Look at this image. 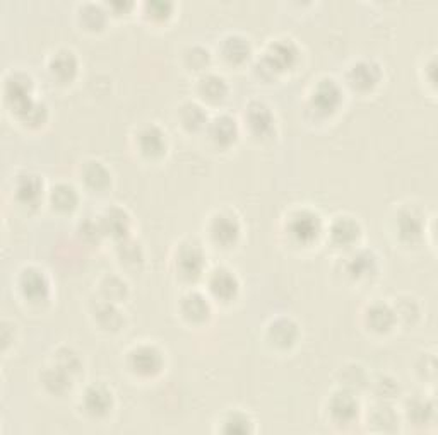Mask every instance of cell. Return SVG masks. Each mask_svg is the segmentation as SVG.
Listing matches in <instances>:
<instances>
[{
  "instance_id": "obj_1",
  "label": "cell",
  "mask_w": 438,
  "mask_h": 435,
  "mask_svg": "<svg viewBox=\"0 0 438 435\" xmlns=\"http://www.w3.org/2000/svg\"><path fill=\"white\" fill-rule=\"evenodd\" d=\"M6 96L9 104L12 106V109H14L19 117L24 114L35 104V101H33L31 97V79L23 74L12 75L11 79L7 80Z\"/></svg>"
},
{
  "instance_id": "obj_2",
  "label": "cell",
  "mask_w": 438,
  "mask_h": 435,
  "mask_svg": "<svg viewBox=\"0 0 438 435\" xmlns=\"http://www.w3.org/2000/svg\"><path fill=\"white\" fill-rule=\"evenodd\" d=\"M322 230L320 217L317 213L303 210L295 213L289 220V234L301 242V245H308V242L316 241Z\"/></svg>"
},
{
  "instance_id": "obj_3",
  "label": "cell",
  "mask_w": 438,
  "mask_h": 435,
  "mask_svg": "<svg viewBox=\"0 0 438 435\" xmlns=\"http://www.w3.org/2000/svg\"><path fill=\"white\" fill-rule=\"evenodd\" d=\"M129 364L135 374L150 377V375L158 374L161 370V367H163V355H161L158 348L144 345V347L135 348L130 353Z\"/></svg>"
},
{
  "instance_id": "obj_4",
  "label": "cell",
  "mask_w": 438,
  "mask_h": 435,
  "mask_svg": "<svg viewBox=\"0 0 438 435\" xmlns=\"http://www.w3.org/2000/svg\"><path fill=\"white\" fill-rule=\"evenodd\" d=\"M341 100L343 94L339 85L334 80L325 79L317 84L316 91L312 94V106L317 113L329 114L338 109V106L341 104Z\"/></svg>"
},
{
  "instance_id": "obj_5",
  "label": "cell",
  "mask_w": 438,
  "mask_h": 435,
  "mask_svg": "<svg viewBox=\"0 0 438 435\" xmlns=\"http://www.w3.org/2000/svg\"><path fill=\"white\" fill-rule=\"evenodd\" d=\"M298 60V50L288 40H279L271 46L266 55V65L272 72H281L291 68Z\"/></svg>"
},
{
  "instance_id": "obj_6",
  "label": "cell",
  "mask_w": 438,
  "mask_h": 435,
  "mask_svg": "<svg viewBox=\"0 0 438 435\" xmlns=\"http://www.w3.org/2000/svg\"><path fill=\"white\" fill-rule=\"evenodd\" d=\"M19 285L24 296L31 299V301H43L50 292V284L46 276L41 272L35 270V268H29V270L23 272Z\"/></svg>"
},
{
  "instance_id": "obj_7",
  "label": "cell",
  "mask_w": 438,
  "mask_h": 435,
  "mask_svg": "<svg viewBox=\"0 0 438 435\" xmlns=\"http://www.w3.org/2000/svg\"><path fill=\"white\" fill-rule=\"evenodd\" d=\"M204 264H206V258H204L201 247L185 246L178 253V270L187 279H197L204 270Z\"/></svg>"
},
{
  "instance_id": "obj_8",
  "label": "cell",
  "mask_w": 438,
  "mask_h": 435,
  "mask_svg": "<svg viewBox=\"0 0 438 435\" xmlns=\"http://www.w3.org/2000/svg\"><path fill=\"white\" fill-rule=\"evenodd\" d=\"M358 401L351 392L343 391L338 392L333 399H330V415L339 424H350L358 417Z\"/></svg>"
},
{
  "instance_id": "obj_9",
  "label": "cell",
  "mask_w": 438,
  "mask_h": 435,
  "mask_svg": "<svg viewBox=\"0 0 438 435\" xmlns=\"http://www.w3.org/2000/svg\"><path fill=\"white\" fill-rule=\"evenodd\" d=\"M380 68L375 63L372 62H360L356 65L351 67L350 74H348V79L353 87L361 89V91H367V89H372L378 80H380Z\"/></svg>"
},
{
  "instance_id": "obj_10",
  "label": "cell",
  "mask_w": 438,
  "mask_h": 435,
  "mask_svg": "<svg viewBox=\"0 0 438 435\" xmlns=\"http://www.w3.org/2000/svg\"><path fill=\"white\" fill-rule=\"evenodd\" d=\"M112 392L103 386H91L84 394V408L93 417H105L112 409Z\"/></svg>"
},
{
  "instance_id": "obj_11",
  "label": "cell",
  "mask_w": 438,
  "mask_h": 435,
  "mask_svg": "<svg viewBox=\"0 0 438 435\" xmlns=\"http://www.w3.org/2000/svg\"><path fill=\"white\" fill-rule=\"evenodd\" d=\"M246 119H249V125L254 134L259 136L271 135V131L274 130V117H272L271 109L261 102H254L250 106L246 111Z\"/></svg>"
},
{
  "instance_id": "obj_12",
  "label": "cell",
  "mask_w": 438,
  "mask_h": 435,
  "mask_svg": "<svg viewBox=\"0 0 438 435\" xmlns=\"http://www.w3.org/2000/svg\"><path fill=\"white\" fill-rule=\"evenodd\" d=\"M211 234L216 242L223 246H229L240 236V224L236 219L229 215H218L211 224Z\"/></svg>"
},
{
  "instance_id": "obj_13",
  "label": "cell",
  "mask_w": 438,
  "mask_h": 435,
  "mask_svg": "<svg viewBox=\"0 0 438 435\" xmlns=\"http://www.w3.org/2000/svg\"><path fill=\"white\" fill-rule=\"evenodd\" d=\"M211 292L221 301H231L238 292V280L231 272L216 270L209 280Z\"/></svg>"
},
{
  "instance_id": "obj_14",
  "label": "cell",
  "mask_w": 438,
  "mask_h": 435,
  "mask_svg": "<svg viewBox=\"0 0 438 435\" xmlns=\"http://www.w3.org/2000/svg\"><path fill=\"white\" fill-rule=\"evenodd\" d=\"M139 147L144 156L160 157L167 151V139H165V134L158 127H147L140 131Z\"/></svg>"
},
{
  "instance_id": "obj_15",
  "label": "cell",
  "mask_w": 438,
  "mask_h": 435,
  "mask_svg": "<svg viewBox=\"0 0 438 435\" xmlns=\"http://www.w3.org/2000/svg\"><path fill=\"white\" fill-rule=\"evenodd\" d=\"M269 338L274 341V345H278L281 348L291 347L298 338V328L289 319H278L271 324L269 328Z\"/></svg>"
},
{
  "instance_id": "obj_16",
  "label": "cell",
  "mask_w": 438,
  "mask_h": 435,
  "mask_svg": "<svg viewBox=\"0 0 438 435\" xmlns=\"http://www.w3.org/2000/svg\"><path fill=\"white\" fill-rule=\"evenodd\" d=\"M101 229H103V234H110L113 237H123L127 232H129V215L125 212L120 210V208H112L105 213V217L101 219Z\"/></svg>"
},
{
  "instance_id": "obj_17",
  "label": "cell",
  "mask_w": 438,
  "mask_h": 435,
  "mask_svg": "<svg viewBox=\"0 0 438 435\" xmlns=\"http://www.w3.org/2000/svg\"><path fill=\"white\" fill-rule=\"evenodd\" d=\"M50 70H52V74L57 79L63 80V82L72 80L75 72H78V58L74 57L72 51H58L52 58V62H50Z\"/></svg>"
},
{
  "instance_id": "obj_18",
  "label": "cell",
  "mask_w": 438,
  "mask_h": 435,
  "mask_svg": "<svg viewBox=\"0 0 438 435\" xmlns=\"http://www.w3.org/2000/svg\"><path fill=\"white\" fill-rule=\"evenodd\" d=\"M395 319H397V314L385 304H373L367 313V321L370 328L378 333L389 331L395 324Z\"/></svg>"
},
{
  "instance_id": "obj_19",
  "label": "cell",
  "mask_w": 438,
  "mask_h": 435,
  "mask_svg": "<svg viewBox=\"0 0 438 435\" xmlns=\"http://www.w3.org/2000/svg\"><path fill=\"white\" fill-rule=\"evenodd\" d=\"M330 236L338 246H350L356 239L360 237V225L350 217H343L334 222L333 229H330Z\"/></svg>"
},
{
  "instance_id": "obj_20",
  "label": "cell",
  "mask_w": 438,
  "mask_h": 435,
  "mask_svg": "<svg viewBox=\"0 0 438 435\" xmlns=\"http://www.w3.org/2000/svg\"><path fill=\"white\" fill-rule=\"evenodd\" d=\"M182 313L185 314L187 319L194 323H201L211 313L209 302L204 299L201 294H190L182 302Z\"/></svg>"
},
{
  "instance_id": "obj_21",
  "label": "cell",
  "mask_w": 438,
  "mask_h": 435,
  "mask_svg": "<svg viewBox=\"0 0 438 435\" xmlns=\"http://www.w3.org/2000/svg\"><path fill=\"white\" fill-rule=\"evenodd\" d=\"M41 381H43L45 387L50 392H55V394H61V392L67 391L72 384V375L63 370L62 367L55 365L46 369L43 374H41Z\"/></svg>"
},
{
  "instance_id": "obj_22",
  "label": "cell",
  "mask_w": 438,
  "mask_h": 435,
  "mask_svg": "<svg viewBox=\"0 0 438 435\" xmlns=\"http://www.w3.org/2000/svg\"><path fill=\"white\" fill-rule=\"evenodd\" d=\"M238 135V127L235 119L229 117L216 118L214 123L211 125V136L216 144L219 145H229L235 142Z\"/></svg>"
},
{
  "instance_id": "obj_23",
  "label": "cell",
  "mask_w": 438,
  "mask_h": 435,
  "mask_svg": "<svg viewBox=\"0 0 438 435\" xmlns=\"http://www.w3.org/2000/svg\"><path fill=\"white\" fill-rule=\"evenodd\" d=\"M41 193H43V183L35 174H26L18 181V198L23 203H36Z\"/></svg>"
},
{
  "instance_id": "obj_24",
  "label": "cell",
  "mask_w": 438,
  "mask_h": 435,
  "mask_svg": "<svg viewBox=\"0 0 438 435\" xmlns=\"http://www.w3.org/2000/svg\"><path fill=\"white\" fill-rule=\"evenodd\" d=\"M421 230H423V222L414 212L406 210L399 215V234L404 241H416L421 236Z\"/></svg>"
},
{
  "instance_id": "obj_25",
  "label": "cell",
  "mask_w": 438,
  "mask_h": 435,
  "mask_svg": "<svg viewBox=\"0 0 438 435\" xmlns=\"http://www.w3.org/2000/svg\"><path fill=\"white\" fill-rule=\"evenodd\" d=\"M223 53L229 62L240 63L250 55V45L249 41L240 36H229L223 45Z\"/></svg>"
},
{
  "instance_id": "obj_26",
  "label": "cell",
  "mask_w": 438,
  "mask_h": 435,
  "mask_svg": "<svg viewBox=\"0 0 438 435\" xmlns=\"http://www.w3.org/2000/svg\"><path fill=\"white\" fill-rule=\"evenodd\" d=\"M96 319H98V323L105 328V330H118L123 321L120 311H118L110 301L103 302V304H98Z\"/></svg>"
},
{
  "instance_id": "obj_27",
  "label": "cell",
  "mask_w": 438,
  "mask_h": 435,
  "mask_svg": "<svg viewBox=\"0 0 438 435\" xmlns=\"http://www.w3.org/2000/svg\"><path fill=\"white\" fill-rule=\"evenodd\" d=\"M52 203L55 208L62 212H69L78 205V193L69 185H58L52 190Z\"/></svg>"
},
{
  "instance_id": "obj_28",
  "label": "cell",
  "mask_w": 438,
  "mask_h": 435,
  "mask_svg": "<svg viewBox=\"0 0 438 435\" xmlns=\"http://www.w3.org/2000/svg\"><path fill=\"white\" fill-rule=\"evenodd\" d=\"M348 270L355 279H361V276H367L375 270V258L373 254H370L368 251H361V253L355 254L348 263Z\"/></svg>"
},
{
  "instance_id": "obj_29",
  "label": "cell",
  "mask_w": 438,
  "mask_h": 435,
  "mask_svg": "<svg viewBox=\"0 0 438 435\" xmlns=\"http://www.w3.org/2000/svg\"><path fill=\"white\" fill-rule=\"evenodd\" d=\"M84 179H86L88 185L95 188V190H103V188L110 185V173L100 162H91V164L84 169Z\"/></svg>"
},
{
  "instance_id": "obj_30",
  "label": "cell",
  "mask_w": 438,
  "mask_h": 435,
  "mask_svg": "<svg viewBox=\"0 0 438 435\" xmlns=\"http://www.w3.org/2000/svg\"><path fill=\"white\" fill-rule=\"evenodd\" d=\"M226 91H228L226 82L218 75H207L206 79L201 80V92L207 97V100L218 101L221 97H224Z\"/></svg>"
},
{
  "instance_id": "obj_31",
  "label": "cell",
  "mask_w": 438,
  "mask_h": 435,
  "mask_svg": "<svg viewBox=\"0 0 438 435\" xmlns=\"http://www.w3.org/2000/svg\"><path fill=\"white\" fill-rule=\"evenodd\" d=\"M57 365L62 367L63 370H67L71 375L79 374L80 369H83V362H80L79 355L69 348H62L61 352L57 353Z\"/></svg>"
},
{
  "instance_id": "obj_32",
  "label": "cell",
  "mask_w": 438,
  "mask_h": 435,
  "mask_svg": "<svg viewBox=\"0 0 438 435\" xmlns=\"http://www.w3.org/2000/svg\"><path fill=\"white\" fill-rule=\"evenodd\" d=\"M206 113L199 104H187L182 109V119H184L185 127H189L190 130H197L206 123Z\"/></svg>"
},
{
  "instance_id": "obj_33",
  "label": "cell",
  "mask_w": 438,
  "mask_h": 435,
  "mask_svg": "<svg viewBox=\"0 0 438 435\" xmlns=\"http://www.w3.org/2000/svg\"><path fill=\"white\" fill-rule=\"evenodd\" d=\"M252 430L250 426V420L241 413H233L228 417V420L224 421V432L228 434H246Z\"/></svg>"
},
{
  "instance_id": "obj_34",
  "label": "cell",
  "mask_w": 438,
  "mask_h": 435,
  "mask_svg": "<svg viewBox=\"0 0 438 435\" xmlns=\"http://www.w3.org/2000/svg\"><path fill=\"white\" fill-rule=\"evenodd\" d=\"M127 287L122 280H118L117 276H110V279L105 280L103 284V294L106 297V301H120V299L125 296Z\"/></svg>"
},
{
  "instance_id": "obj_35",
  "label": "cell",
  "mask_w": 438,
  "mask_h": 435,
  "mask_svg": "<svg viewBox=\"0 0 438 435\" xmlns=\"http://www.w3.org/2000/svg\"><path fill=\"white\" fill-rule=\"evenodd\" d=\"M433 413V404L428 403V401L418 399L414 403L410 404V418L416 421V424H423L427 421Z\"/></svg>"
},
{
  "instance_id": "obj_36",
  "label": "cell",
  "mask_w": 438,
  "mask_h": 435,
  "mask_svg": "<svg viewBox=\"0 0 438 435\" xmlns=\"http://www.w3.org/2000/svg\"><path fill=\"white\" fill-rule=\"evenodd\" d=\"M46 118V108L43 104H40V102H35V104L29 108L26 113L21 114V119H23L24 123H28V125H40V123H43Z\"/></svg>"
},
{
  "instance_id": "obj_37",
  "label": "cell",
  "mask_w": 438,
  "mask_h": 435,
  "mask_svg": "<svg viewBox=\"0 0 438 435\" xmlns=\"http://www.w3.org/2000/svg\"><path fill=\"white\" fill-rule=\"evenodd\" d=\"M83 19L89 28H100L105 23V12L96 6H88L83 11Z\"/></svg>"
},
{
  "instance_id": "obj_38",
  "label": "cell",
  "mask_w": 438,
  "mask_h": 435,
  "mask_svg": "<svg viewBox=\"0 0 438 435\" xmlns=\"http://www.w3.org/2000/svg\"><path fill=\"white\" fill-rule=\"evenodd\" d=\"M147 9H150L151 14L155 17H167L170 14V9H172V6L165 2H152V4H147Z\"/></svg>"
},
{
  "instance_id": "obj_39",
  "label": "cell",
  "mask_w": 438,
  "mask_h": 435,
  "mask_svg": "<svg viewBox=\"0 0 438 435\" xmlns=\"http://www.w3.org/2000/svg\"><path fill=\"white\" fill-rule=\"evenodd\" d=\"M122 258L125 259V262H132V263H137L140 259V253H139V247L135 246L134 251L130 253V245H125L123 246V253H122Z\"/></svg>"
}]
</instances>
